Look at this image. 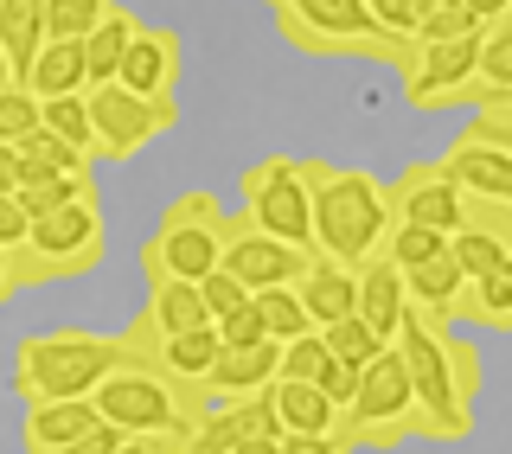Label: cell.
Returning a JSON list of instances; mask_svg holds the SVG:
<instances>
[{
	"label": "cell",
	"instance_id": "cell-38",
	"mask_svg": "<svg viewBox=\"0 0 512 454\" xmlns=\"http://www.w3.org/2000/svg\"><path fill=\"white\" fill-rule=\"evenodd\" d=\"M20 160H39V167H58V173H96V160H84L77 148H64L52 128H32L20 141Z\"/></svg>",
	"mask_w": 512,
	"mask_h": 454
},
{
	"label": "cell",
	"instance_id": "cell-9",
	"mask_svg": "<svg viewBox=\"0 0 512 454\" xmlns=\"http://www.w3.org/2000/svg\"><path fill=\"white\" fill-rule=\"evenodd\" d=\"M237 192H244V212H237V218H244L250 231L282 237V243H295V250L314 256V218H308V180H301V154H263L256 167H244Z\"/></svg>",
	"mask_w": 512,
	"mask_h": 454
},
{
	"label": "cell",
	"instance_id": "cell-50",
	"mask_svg": "<svg viewBox=\"0 0 512 454\" xmlns=\"http://www.w3.org/2000/svg\"><path fill=\"white\" fill-rule=\"evenodd\" d=\"M116 454H160V448H154V442H148V435H128V442H122V448H116Z\"/></svg>",
	"mask_w": 512,
	"mask_h": 454
},
{
	"label": "cell",
	"instance_id": "cell-51",
	"mask_svg": "<svg viewBox=\"0 0 512 454\" xmlns=\"http://www.w3.org/2000/svg\"><path fill=\"white\" fill-rule=\"evenodd\" d=\"M7 84H20V77H13V64H7V52H0V90Z\"/></svg>",
	"mask_w": 512,
	"mask_h": 454
},
{
	"label": "cell",
	"instance_id": "cell-41",
	"mask_svg": "<svg viewBox=\"0 0 512 454\" xmlns=\"http://www.w3.org/2000/svg\"><path fill=\"white\" fill-rule=\"evenodd\" d=\"M218 339H224V346H256V339H269V333H263V320H256V307L244 301L237 314L218 320Z\"/></svg>",
	"mask_w": 512,
	"mask_h": 454
},
{
	"label": "cell",
	"instance_id": "cell-44",
	"mask_svg": "<svg viewBox=\"0 0 512 454\" xmlns=\"http://www.w3.org/2000/svg\"><path fill=\"white\" fill-rule=\"evenodd\" d=\"M26 243V212H20V199H13V192H0V250H20Z\"/></svg>",
	"mask_w": 512,
	"mask_h": 454
},
{
	"label": "cell",
	"instance_id": "cell-35",
	"mask_svg": "<svg viewBox=\"0 0 512 454\" xmlns=\"http://www.w3.org/2000/svg\"><path fill=\"white\" fill-rule=\"evenodd\" d=\"M468 32H480V20L468 13V0H448V7H429L423 20H416L410 45H442V39H468Z\"/></svg>",
	"mask_w": 512,
	"mask_h": 454
},
{
	"label": "cell",
	"instance_id": "cell-34",
	"mask_svg": "<svg viewBox=\"0 0 512 454\" xmlns=\"http://www.w3.org/2000/svg\"><path fill=\"white\" fill-rule=\"evenodd\" d=\"M250 307H256V320H263V333H269V339L314 333V327H308V314H301V301H295V288H256Z\"/></svg>",
	"mask_w": 512,
	"mask_h": 454
},
{
	"label": "cell",
	"instance_id": "cell-21",
	"mask_svg": "<svg viewBox=\"0 0 512 454\" xmlns=\"http://www.w3.org/2000/svg\"><path fill=\"white\" fill-rule=\"evenodd\" d=\"M20 84L39 96V103H52V96H84V90H90L84 45H71V39H45L39 52H32V64H26Z\"/></svg>",
	"mask_w": 512,
	"mask_h": 454
},
{
	"label": "cell",
	"instance_id": "cell-18",
	"mask_svg": "<svg viewBox=\"0 0 512 454\" xmlns=\"http://www.w3.org/2000/svg\"><path fill=\"white\" fill-rule=\"evenodd\" d=\"M352 275H359V301H352V314H359L378 339H391L397 327H404V314H410V301H404V275L384 263V256H365V263L352 269Z\"/></svg>",
	"mask_w": 512,
	"mask_h": 454
},
{
	"label": "cell",
	"instance_id": "cell-19",
	"mask_svg": "<svg viewBox=\"0 0 512 454\" xmlns=\"http://www.w3.org/2000/svg\"><path fill=\"white\" fill-rule=\"evenodd\" d=\"M103 416L90 410V397H64V403H26V448L20 454H58V448H71L84 429H96Z\"/></svg>",
	"mask_w": 512,
	"mask_h": 454
},
{
	"label": "cell",
	"instance_id": "cell-5",
	"mask_svg": "<svg viewBox=\"0 0 512 454\" xmlns=\"http://www.w3.org/2000/svg\"><path fill=\"white\" fill-rule=\"evenodd\" d=\"M269 20L301 58H404V39L378 32L365 0H269Z\"/></svg>",
	"mask_w": 512,
	"mask_h": 454
},
{
	"label": "cell",
	"instance_id": "cell-30",
	"mask_svg": "<svg viewBox=\"0 0 512 454\" xmlns=\"http://www.w3.org/2000/svg\"><path fill=\"white\" fill-rule=\"evenodd\" d=\"M468 141L480 148H506L512 154V90H487L468 103V128H461Z\"/></svg>",
	"mask_w": 512,
	"mask_h": 454
},
{
	"label": "cell",
	"instance_id": "cell-40",
	"mask_svg": "<svg viewBox=\"0 0 512 454\" xmlns=\"http://www.w3.org/2000/svg\"><path fill=\"white\" fill-rule=\"evenodd\" d=\"M365 13H372V26H378V32H391V39H404V45H410L416 20H423V0H365Z\"/></svg>",
	"mask_w": 512,
	"mask_h": 454
},
{
	"label": "cell",
	"instance_id": "cell-32",
	"mask_svg": "<svg viewBox=\"0 0 512 454\" xmlns=\"http://www.w3.org/2000/svg\"><path fill=\"white\" fill-rule=\"evenodd\" d=\"M320 346H327V359H340V365H365V359H378L391 339H378L359 314H346V320H333V327H320Z\"/></svg>",
	"mask_w": 512,
	"mask_h": 454
},
{
	"label": "cell",
	"instance_id": "cell-28",
	"mask_svg": "<svg viewBox=\"0 0 512 454\" xmlns=\"http://www.w3.org/2000/svg\"><path fill=\"white\" fill-rule=\"evenodd\" d=\"M448 263L461 275H493V269H512V237H493L480 231V224H461V231H448Z\"/></svg>",
	"mask_w": 512,
	"mask_h": 454
},
{
	"label": "cell",
	"instance_id": "cell-43",
	"mask_svg": "<svg viewBox=\"0 0 512 454\" xmlns=\"http://www.w3.org/2000/svg\"><path fill=\"white\" fill-rule=\"evenodd\" d=\"M122 442H128V435H122L116 423H96V429H84V435H77L71 448H58V454H116Z\"/></svg>",
	"mask_w": 512,
	"mask_h": 454
},
{
	"label": "cell",
	"instance_id": "cell-1",
	"mask_svg": "<svg viewBox=\"0 0 512 454\" xmlns=\"http://www.w3.org/2000/svg\"><path fill=\"white\" fill-rule=\"evenodd\" d=\"M308 180V218H314V256L359 269L378 256L384 231H391V205H384V180L372 167H340V160H301Z\"/></svg>",
	"mask_w": 512,
	"mask_h": 454
},
{
	"label": "cell",
	"instance_id": "cell-45",
	"mask_svg": "<svg viewBox=\"0 0 512 454\" xmlns=\"http://www.w3.org/2000/svg\"><path fill=\"white\" fill-rule=\"evenodd\" d=\"M276 454H352V442H340V435H282Z\"/></svg>",
	"mask_w": 512,
	"mask_h": 454
},
{
	"label": "cell",
	"instance_id": "cell-25",
	"mask_svg": "<svg viewBox=\"0 0 512 454\" xmlns=\"http://www.w3.org/2000/svg\"><path fill=\"white\" fill-rule=\"evenodd\" d=\"M135 26H141V20L116 0V7H109V20H103V26H90L84 39H77V45H84V71H90V84H116V64H122V52H128V39H135Z\"/></svg>",
	"mask_w": 512,
	"mask_h": 454
},
{
	"label": "cell",
	"instance_id": "cell-23",
	"mask_svg": "<svg viewBox=\"0 0 512 454\" xmlns=\"http://www.w3.org/2000/svg\"><path fill=\"white\" fill-rule=\"evenodd\" d=\"M461 282H468V275L448 263V250L436 256V263L410 269V275H404V301H410V314H416V320H429V327H455Z\"/></svg>",
	"mask_w": 512,
	"mask_h": 454
},
{
	"label": "cell",
	"instance_id": "cell-52",
	"mask_svg": "<svg viewBox=\"0 0 512 454\" xmlns=\"http://www.w3.org/2000/svg\"><path fill=\"white\" fill-rule=\"evenodd\" d=\"M429 7H448V0H423V13H429Z\"/></svg>",
	"mask_w": 512,
	"mask_h": 454
},
{
	"label": "cell",
	"instance_id": "cell-8",
	"mask_svg": "<svg viewBox=\"0 0 512 454\" xmlns=\"http://www.w3.org/2000/svg\"><path fill=\"white\" fill-rule=\"evenodd\" d=\"M340 416H346V442L352 448H397V442L416 435V397H410L404 359H397L391 346L359 365V384H352Z\"/></svg>",
	"mask_w": 512,
	"mask_h": 454
},
{
	"label": "cell",
	"instance_id": "cell-46",
	"mask_svg": "<svg viewBox=\"0 0 512 454\" xmlns=\"http://www.w3.org/2000/svg\"><path fill=\"white\" fill-rule=\"evenodd\" d=\"M468 13L480 26H493V20H512V0H468Z\"/></svg>",
	"mask_w": 512,
	"mask_h": 454
},
{
	"label": "cell",
	"instance_id": "cell-24",
	"mask_svg": "<svg viewBox=\"0 0 512 454\" xmlns=\"http://www.w3.org/2000/svg\"><path fill=\"white\" fill-rule=\"evenodd\" d=\"M506 320H512V269H493V275H474V282H461L455 327L506 333Z\"/></svg>",
	"mask_w": 512,
	"mask_h": 454
},
{
	"label": "cell",
	"instance_id": "cell-17",
	"mask_svg": "<svg viewBox=\"0 0 512 454\" xmlns=\"http://www.w3.org/2000/svg\"><path fill=\"white\" fill-rule=\"evenodd\" d=\"M295 301H301V314H308V327H333V320H346L352 314V301H359V275H352L346 263H327V256H314L308 275L295 282Z\"/></svg>",
	"mask_w": 512,
	"mask_h": 454
},
{
	"label": "cell",
	"instance_id": "cell-36",
	"mask_svg": "<svg viewBox=\"0 0 512 454\" xmlns=\"http://www.w3.org/2000/svg\"><path fill=\"white\" fill-rule=\"evenodd\" d=\"M320 371H327V346H320V333H295V339H282V359H276V378L314 384Z\"/></svg>",
	"mask_w": 512,
	"mask_h": 454
},
{
	"label": "cell",
	"instance_id": "cell-12",
	"mask_svg": "<svg viewBox=\"0 0 512 454\" xmlns=\"http://www.w3.org/2000/svg\"><path fill=\"white\" fill-rule=\"evenodd\" d=\"M308 263H314V256H308V250H295V243L250 231L244 218H224L218 269H224V275H237L250 295H256V288H295L301 275H308Z\"/></svg>",
	"mask_w": 512,
	"mask_h": 454
},
{
	"label": "cell",
	"instance_id": "cell-26",
	"mask_svg": "<svg viewBox=\"0 0 512 454\" xmlns=\"http://www.w3.org/2000/svg\"><path fill=\"white\" fill-rule=\"evenodd\" d=\"M141 320H148L154 333H192V327H205L199 282H167V275H154V282H148V307H141Z\"/></svg>",
	"mask_w": 512,
	"mask_h": 454
},
{
	"label": "cell",
	"instance_id": "cell-11",
	"mask_svg": "<svg viewBox=\"0 0 512 454\" xmlns=\"http://www.w3.org/2000/svg\"><path fill=\"white\" fill-rule=\"evenodd\" d=\"M474 58H480V32L468 39H442V45H404L397 77H404V103L410 109H468L480 84H474Z\"/></svg>",
	"mask_w": 512,
	"mask_h": 454
},
{
	"label": "cell",
	"instance_id": "cell-3",
	"mask_svg": "<svg viewBox=\"0 0 512 454\" xmlns=\"http://www.w3.org/2000/svg\"><path fill=\"white\" fill-rule=\"evenodd\" d=\"M103 250H109L103 199H77L45 218H26V243L13 250V288L84 282V275L103 269Z\"/></svg>",
	"mask_w": 512,
	"mask_h": 454
},
{
	"label": "cell",
	"instance_id": "cell-10",
	"mask_svg": "<svg viewBox=\"0 0 512 454\" xmlns=\"http://www.w3.org/2000/svg\"><path fill=\"white\" fill-rule=\"evenodd\" d=\"M84 109H90L96 160H109V167L135 160L148 141H160V135H173V128H180V96L148 103V96H128L122 84H90L84 90Z\"/></svg>",
	"mask_w": 512,
	"mask_h": 454
},
{
	"label": "cell",
	"instance_id": "cell-31",
	"mask_svg": "<svg viewBox=\"0 0 512 454\" xmlns=\"http://www.w3.org/2000/svg\"><path fill=\"white\" fill-rule=\"evenodd\" d=\"M39 128H52L64 148H77L84 160H96V135H90L84 96H52V103H39Z\"/></svg>",
	"mask_w": 512,
	"mask_h": 454
},
{
	"label": "cell",
	"instance_id": "cell-7",
	"mask_svg": "<svg viewBox=\"0 0 512 454\" xmlns=\"http://www.w3.org/2000/svg\"><path fill=\"white\" fill-rule=\"evenodd\" d=\"M128 352H135V346H128ZM90 410L103 416V423H116L122 435H154V429H167V423L205 416V410H212V397H205L199 384H173L167 371H154L148 359H128V365H116L90 391Z\"/></svg>",
	"mask_w": 512,
	"mask_h": 454
},
{
	"label": "cell",
	"instance_id": "cell-16",
	"mask_svg": "<svg viewBox=\"0 0 512 454\" xmlns=\"http://www.w3.org/2000/svg\"><path fill=\"white\" fill-rule=\"evenodd\" d=\"M436 167L461 186V199H512V154L506 148H480V141L455 135V148Z\"/></svg>",
	"mask_w": 512,
	"mask_h": 454
},
{
	"label": "cell",
	"instance_id": "cell-37",
	"mask_svg": "<svg viewBox=\"0 0 512 454\" xmlns=\"http://www.w3.org/2000/svg\"><path fill=\"white\" fill-rule=\"evenodd\" d=\"M32 128H39V96H32L26 84H7V90H0V141L20 148Z\"/></svg>",
	"mask_w": 512,
	"mask_h": 454
},
{
	"label": "cell",
	"instance_id": "cell-33",
	"mask_svg": "<svg viewBox=\"0 0 512 454\" xmlns=\"http://www.w3.org/2000/svg\"><path fill=\"white\" fill-rule=\"evenodd\" d=\"M109 7L116 0H45V39H84L90 26H103L109 20Z\"/></svg>",
	"mask_w": 512,
	"mask_h": 454
},
{
	"label": "cell",
	"instance_id": "cell-4",
	"mask_svg": "<svg viewBox=\"0 0 512 454\" xmlns=\"http://www.w3.org/2000/svg\"><path fill=\"white\" fill-rule=\"evenodd\" d=\"M391 352L404 359V378H410V397H416V435H429V442H468L474 410L461 403L448 333L429 327V320H416V314H404V327L391 333Z\"/></svg>",
	"mask_w": 512,
	"mask_h": 454
},
{
	"label": "cell",
	"instance_id": "cell-13",
	"mask_svg": "<svg viewBox=\"0 0 512 454\" xmlns=\"http://www.w3.org/2000/svg\"><path fill=\"white\" fill-rule=\"evenodd\" d=\"M391 224H416V231H461V186L448 180L436 160H410L391 186H384Z\"/></svg>",
	"mask_w": 512,
	"mask_h": 454
},
{
	"label": "cell",
	"instance_id": "cell-48",
	"mask_svg": "<svg viewBox=\"0 0 512 454\" xmlns=\"http://www.w3.org/2000/svg\"><path fill=\"white\" fill-rule=\"evenodd\" d=\"M276 442H282V435H250V442H237L231 454H276Z\"/></svg>",
	"mask_w": 512,
	"mask_h": 454
},
{
	"label": "cell",
	"instance_id": "cell-49",
	"mask_svg": "<svg viewBox=\"0 0 512 454\" xmlns=\"http://www.w3.org/2000/svg\"><path fill=\"white\" fill-rule=\"evenodd\" d=\"M13 295H20V288H13V256L0 250V301H13Z\"/></svg>",
	"mask_w": 512,
	"mask_h": 454
},
{
	"label": "cell",
	"instance_id": "cell-20",
	"mask_svg": "<svg viewBox=\"0 0 512 454\" xmlns=\"http://www.w3.org/2000/svg\"><path fill=\"white\" fill-rule=\"evenodd\" d=\"M269 403H276L282 435H340V442H346V416H340V403H327V397L314 391V384L276 378V384H269Z\"/></svg>",
	"mask_w": 512,
	"mask_h": 454
},
{
	"label": "cell",
	"instance_id": "cell-22",
	"mask_svg": "<svg viewBox=\"0 0 512 454\" xmlns=\"http://www.w3.org/2000/svg\"><path fill=\"white\" fill-rule=\"evenodd\" d=\"M26 218H45L58 205H77V199H96V173H58V167H39V160H20V186H13Z\"/></svg>",
	"mask_w": 512,
	"mask_h": 454
},
{
	"label": "cell",
	"instance_id": "cell-2",
	"mask_svg": "<svg viewBox=\"0 0 512 454\" xmlns=\"http://www.w3.org/2000/svg\"><path fill=\"white\" fill-rule=\"evenodd\" d=\"M122 333H84V327H52V333H26L13 339V397L20 403H64V397H90L116 365H128Z\"/></svg>",
	"mask_w": 512,
	"mask_h": 454
},
{
	"label": "cell",
	"instance_id": "cell-42",
	"mask_svg": "<svg viewBox=\"0 0 512 454\" xmlns=\"http://www.w3.org/2000/svg\"><path fill=\"white\" fill-rule=\"evenodd\" d=\"M352 384H359V365H340V359H327V371H320V378H314V391L327 397V403H340V410H346Z\"/></svg>",
	"mask_w": 512,
	"mask_h": 454
},
{
	"label": "cell",
	"instance_id": "cell-15",
	"mask_svg": "<svg viewBox=\"0 0 512 454\" xmlns=\"http://www.w3.org/2000/svg\"><path fill=\"white\" fill-rule=\"evenodd\" d=\"M276 359H282V339H256V346H224L212 371H205L199 391L212 403H237V397H256L263 384H276Z\"/></svg>",
	"mask_w": 512,
	"mask_h": 454
},
{
	"label": "cell",
	"instance_id": "cell-39",
	"mask_svg": "<svg viewBox=\"0 0 512 454\" xmlns=\"http://www.w3.org/2000/svg\"><path fill=\"white\" fill-rule=\"evenodd\" d=\"M244 301H250V288L237 282V275H224V269H212V275L199 282V307H205V320H212V327H218L224 314H237Z\"/></svg>",
	"mask_w": 512,
	"mask_h": 454
},
{
	"label": "cell",
	"instance_id": "cell-14",
	"mask_svg": "<svg viewBox=\"0 0 512 454\" xmlns=\"http://www.w3.org/2000/svg\"><path fill=\"white\" fill-rule=\"evenodd\" d=\"M180 77H186V39L173 26H135V39H128V52L116 64V84L128 96H148V103H167V96H180Z\"/></svg>",
	"mask_w": 512,
	"mask_h": 454
},
{
	"label": "cell",
	"instance_id": "cell-29",
	"mask_svg": "<svg viewBox=\"0 0 512 454\" xmlns=\"http://www.w3.org/2000/svg\"><path fill=\"white\" fill-rule=\"evenodd\" d=\"M442 250H448V237H442V231H416V224H391V231H384V243H378V256H384L397 275L436 263Z\"/></svg>",
	"mask_w": 512,
	"mask_h": 454
},
{
	"label": "cell",
	"instance_id": "cell-47",
	"mask_svg": "<svg viewBox=\"0 0 512 454\" xmlns=\"http://www.w3.org/2000/svg\"><path fill=\"white\" fill-rule=\"evenodd\" d=\"M13 186H20V148L0 141V192H13Z\"/></svg>",
	"mask_w": 512,
	"mask_h": 454
},
{
	"label": "cell",
	"instance_id": "cell-6",
	"mask_svg": "<svg viewBox=\"0 0 512 454\" xmlns=\"http://www.w3.org/2000/svg\"><path fill=\"white\" fill-rule=\"evenodd\" d=\"M224 205L212 199L205 186L180 192V199H167V212H160V224L148 231V243H141V269L167 275V282H205V275L218 269V250H224Z\"/></svg>",
	"mask_w": 512,
	"mask_h": 454
},
{
	"label": "cell",
	"instance_id": "cell-27",
	"mask_svg": "<svg viewBox=\"0 0 512 454\" xmlns=\"http://www.w3.org/2000/svg\"><path fill=\"white\" fill-rule=\"evenodd\" d=\"M39 45H45V0H0V52H7L13 77H26Z\"/></svg>",
	"mask_w": 512,
	"mask_h": 454
}]
</instances>
